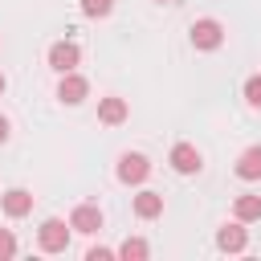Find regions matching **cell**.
Wrapping results in <instances>:
<instances>
[{"instance_id": "6da1fadb", "label": "cell", "mask_w": 261, "mask_h": 261, "mask_svg": "<svg viewBox=\"0 0 261 261\" xmlns=\"http://www.w3.org/2000/svg\"><path fill=\"white\" fill-rule=\"evenodd\" d=\"M37 245L45 249V253H65V245H69V224L65 220H45L41 228H37Z\"/></svg>"}, {"instance_id": "7a4b0ae2", "label": "cell", "mask_w": 261, "mask_h": 261, "mask_svg": "<svg viewBox=\"0 0 261 261\" xmlns=\"http://www.w3.org/2000/svg\"><path fill=\"white\" fill-rule=\"evenodd\" d=\"M188 33H192V45H196V49H220V41H224V29H220V20H212V16L196 20Z\"/></svg>"}, {"instance_id": "3957f363", "label": "cell", "mask_w": 261, "mask_h": 261, "mask_svg": "<svg viewBox=\"0 0 261 261\" xmlns=\"http://www.w3.org/2000/svg\"><path fill=\"white\" fill-rule=\"evenodd\" d=\"M151 175V163H147V155H139V151H126L122 159H118V179L122 184H143Z\"/></svg>"}, {"instance_id": "277c9868", "label": "cell", "mask_w": 261, "mask_h": 261, "mask_svg": "<svg viewBox=\"0 0 261 261\" xmlns=\"http://www.w3.org/2000/svg\"><path fill=\"white\" fill-rule=\"evenodd\" d=\"M86 94H90V82H86V77H77L73 69H69V73H61L57 98H61L65 106H77V102H86Z\"/></svg>"}, {"instance_id": "5b68a950", "label": "cell", "mask_w": 261, "mask_h": 261, "mask_svg": "<svg viewBox=\"0 0 261 261\" xmlns=\"http://www.w3.org/2000/svg\"><path fill=\"white\" fill-rule=\"evenodd\" d=\"M171 167H175L179 175H196V171L204 167V159H200V151H196L192 143H175V147H171Z\"/></svg>"}, {"instance_id": "8992f818", "label": "cell", "mask_w": 261, "mask_h": 261, "mask_svg": "<svg viewBox=\"0 0 261 261\" xmlns=\"http://www.w3.org/2000/svg\"><path fill=\"white\" fill-rule=\"evenodd\" d=\"M77 61H82V53H77V45H73V41H57V45L49 49V65H53L57 73H69Z\"/></svg>"}, {"instance_id": "52a82bcc", "label": "cell", "mask_w": 261, "mask_h": 261, "mask_svg": "<svg viewBox=\"0 0 261 261\" xmlns=\"http://www.w3.org/2000/svg\"><path fill=\"white\" fill-rule=\"evenodd\" d=\"M0 204H4V212H8L12 220H20V216L33 212V192H24V188H8V192L0 196Z\"/></svg>"}, {"instance_id": "ba28073f", "label": "cell", "mask_w": 261, "mask_h": 261, "mask_svg": "<svg viewBox=\"0 0 261 261\" xmlns=\"http://www.w3.org/2000/svg\"><path fill=\"white\" fill-rule=\"evenodd\" d=\"M69 228H73V232H98V228H102V212H98L94 204H77L73 216H69Z\"/></svg>"}, {"instance_id": "9c48e42d", "label": "cell", "mask_w": 261, "mask_h": 261, "mask_svg": "<svg viewBox=\"0 0 261 261\" xmlns=\"http://www.w3.org/2000/svg\"><path fill=\"white\" fill-rule=\"evenodd\" d=\"M245 245H249V237H245L241 220H237V224H224V228L216 232V249H224V253H241Z\"/></svg>"}, {"instance_id": "30bf717a", "label": "cell", "mask_w": 261, "mask_h": 261, "mask_svg": "<svg viewBox=\"0 0 261 261\" xmlns=\"http://www.w3.org/2000/svg\"><path fill=\"white\" fill-rule=\"evenodd\" d=\"M159 212H163V196H159V192H139V196H135V216L155 220Z\"/></svg>"}, {"instance_id": "8fae6325", "label": "cell", "mask_w": 261, "mask_h": 261, "mask_svg": "<svg viewBox=\"0 0 261 261\" xmlns=\"http://www.w3.org/2000/svg\"><path fill=\"white\" fill-rule=\"evenodd\" d=\"M98 118H102L106 126H118V122L126 118V102H122V98H102V102H98Z\"/></svg>"}, {"instance_id": "7c38bea8", "label": "cell", "mask_w": 261, "mask_h": 261, "mask_svg": "<svg viewBox=\"0 0 261 261\" xmlns=\"http://www.w3.org/2000/svg\"><path fill=\"white\" fill-rule=\"evenodd\" d=\"M237 175H241V179H261V147H249V151L237 159Z\"/></svg>"}, {"instance_id": "4fadbf2b", "label": "cell", "mask_w": 261, "mask_h": 261, "mask_svg": "<svg viewBox=\"0 0 261 261\" xmlns=\"http://www.w3.org/2000/svg\"><path fill=\"white\" fill-rule=\"evenodd\" d=\"M237 220L245 224V220H261V196H237Z\"/></svg>"}, {"instance_id": "5bb4252c", "label": "cell", "mask_w": 261, "mask_h": 261, "mask_svg": "<svg viewBox=\"0 0 261 261\" xmlns=\"http://www.w3.org/2000/svg\"><path fill=\"white\" fill-rule=\"evenodd\" d=\"M118 257H122V261H143V257H147V241H139V237H126V241L118 245Z\"/></svg>"}, {"instance_id": "9a60e30c", "label": "cell", "mask_w": 261, "mask_h": 261, "mask_svg": "<svg viewBox=\"0 0 261 261\" xmlns=\"http://www.w3.org/2000/svg\"><path fill=\"white\" fill-rule=\"evenodd\" d=\"M110 8H114V0H82L86 16H110Z\"/></svg>"}, {"instance_id": "2e32d148", "label": "cell", "mask_w": 261, "mask_h": 261, "mask_svg": "<svg viewBox=\"0 0 261 261\" xmlns=\"http://www.w3.org/2000/svg\"><path fill=\"white\" fill-rule=\"evenodd\" d=\"M245 102H249V106H257V110H261V73H257V77H249V82H245Z\"/></svg>"}, {"instance_id": "e0dca14e", "label": "cell", "mask_w": 261, "mask_h": 261, "mask_svg": "<svg viewBox=\"0 0 261 261\" xmlns=\"http://www.w3.org/2000/svg\"><path fill=\"white\" fill-rule=\"evenodd\" d=\"M8 257H16V237L8 228H0V261H8Z\"/></svg>"}, {"instance_id": "ac0fdd59", "label": "cell", "mask_w": 261, "mask_h": 261, "mask_svg": "<svg viewBox=\"0 0 261 261\" xmlns=\"http://www.w3.org/2000/svg\"><path fill=\"white\" fill-rule=\"evenodd\" d=\"M110 257H114V253H110V249H102V245H98V249H90V253H86V261H110Z\"/></svg>"}, {"instance_id": "d6986e66", "label": "cell", "mask_w": 261, "mask_h": 261, "mask_svg": "<svg viewBox=\"0 0 261 261\" xmlns=\"http://www.w3.org/2000/svg\"><path fill=\"white\" fill-rule=\"evenodd\" d=\"M0 143H8V118L0 114Z\"/></svg>"}, {"instance_id": "ffe728a7", "label": "cell", "mask_w": 261, "mask_h": 261, "mask_svg": "<svg viewBox=\"0 0 261 261\" xmlns=\"http://www.w3.org/2000/svg\"><path fill=\"white\" fill-rule=\"evenodd\" d=\"M4 86H8V82H4V73H0V94H4Z\"/></svg>"}, {"instance_id": "44dd1931", "label": "cell", "mask_w": 261, "mask_h": 261, "mask_svg": "<svg viewBox=\"0 0 261 261\" xmlns=\"http://www.w3.org/2000/svg\"><path fill=\"white\" fill-rule=\"evenodd\" d=\"M159 4H163V0H159Z\"/></svg>"}]
</instances>
